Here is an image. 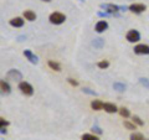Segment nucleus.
<instances>
[{"mask_svg": "<svg viewBox=\"0 0 149 140\" xmlns=\"http://www.w3.org/2000/svg\"><path fill=\"white\" fill-rule=\"evenodd\" d=\"M49 20H50L51 24H54V25H61L65 22V20H66V16L61 12H52L50 15Z\"/></svg>", "mask_w": 149, "mask_h": 140, "instance_id": "obj_1", "label": "nucleus"}, {"mask_svg": "<svg viewBox=\"0 0 149 140\" xmlns=\"http://www.w3.org/2000/svg\"><path fill=\"white\" fill-rule=\"evenodd\" d=\"M101 9H104L106 12L111 14V15H118V11H120L119 5H114V4H101L100 5Z\"/></svg>", "mask_w": 149, "mask_h": 140, "instance_id": "obj_2", "label": "nucleus"}, {"mask_svg": "<svg viewBox=\"0 0 149 140\" xmlns=\"http://www.w3.org/2000/svg\"><path fill=\"white\" fill-rule=\"evenodd\" d=\"M19 89H20V92L25 96H32L34 94V88H32V86L27 82H20L19 83Z\"/></svg>", "mask_w": 149, "mask_h": 140, "instance_id": "obj_3", "label": "nucleus"}, {"mask_svg": "<svg viewBox=\"0 0 149 140\" xmlns=\"http://www.w3.org/2000/svg\"><path fill=\"white\" fill-rule=\"evenodd\" d=\"M127 40H128V42H132V44H134V42H138L139 40H141V34L137 31V30H129L128 32H127Z\"/></svg>", "mask_w": 149, "mask_h": 140, "instance_id": "obj_4", "label": "nucleus"}, {"mask_svg": "<svg viewBox=\"0 0 149 140\" xmlns=\"http://www.w3.org/2000/svg\"><path fill=\"white\" fill-rule=\"evenodd\" d=\"M6 77L9 79H13V81H20V79H22V74L20 71H17V69H10L8 73H6Z\"/></svg>", "mask_w": 149, "mask_h": 140, "instance_id": "obj_5", "label": "nucleus"}, {"mask_svg": "<svg viewBox=\"0 0 149 140\" xmlns=\"http://www.w3.org/2000/svg\"><path fill=\"white\" fill-rule=\"evenodd\" d=\"M128 8H129V10L134 14H141V12L147 10V6L144 5V4H132V5L128 6Z\"/></svg>", "mask_w": 149, "mask_h": 140, "instance_id": "obj_6", "label": "nucleus"}, {"mask_svg": "<svg viewBox=\"0 0 149 140\" xmlns=\"http://www.w3.org/2000/svg\"><path fill=\"white\" fill-rule=\"evenodd\" d=\"M134 52L137 55H149V46L148 45H137L134 47Z\"/></svg>", "mask_w": 149, "mask_h": 140, "instance_id": "obj_7", "label": "nucleus"}, {"mask_svg": "<svg viewBox=\"0 0 149 140\" xmlns=\"http://www.w3.org/2000/svg\"><path fill=\"white\" fill-rule=\"evenodd\" d=\"M24 56H25L27 60H29L31 63H34V64H36L37 62H39V58H37V56L32 53V51H30V50H25L24 51Z\"/></svg>", "mask_w": 149, "mask_h": 140, "instance_id": "obj_8", "label": "nucleus"}, {"mask_svg": "<svg viewBox=\"0 0 149 140\" xmlns=\"http://www.w3.org/2000/svg\"><path fill=\"white\" fill-rule=\"evenodd\" d=\"M107 27H108V22H107L106 20H101V21H98V22L96 24L95 30H96V32L101 34V32H103V31L107 30Z\"/></svg>", "mask_w": 149, "mask_h": 140, "instance_id": "obj_9", "label": "nucleus"}, {"mask_svg": "<svg viewBox=\"0 0 149 140\" xmlns=\"http://www.w3.org/2000/svg\"><path fill=\"white\" fill-rule=\"evenodd\" d=\"M0 87H1V93L3 94H9V93L11 92V87L9 86V83L5 82L4 79L0 82Z\"/></svg>", "mask_w": 149, "mask_h": 140, "instance_id": "obj_10", "label": "nucleus"}, {"mask_svg": "<svg viewBox=\"0 0 149 140\" xmlns=\"http://www.w3.org/2000/svg\"><path fill=\"white\" fill-rule=\"evenodd\" d=\"M103 109L107 112V113H116V112L118 110V108L113 103H104L103 104Z\"/></svg>", "mask_w": 149, "mask_h": 140, "instance_id": "obj_11", "label": "nucleus"}, {"mask_svg": "<svg viewBox=\"0 0 149 140\" xmlns=\"http://www.w3.org/2000/svg\"><path fill=\"white\" fill-rule=\"evenodd\" d=\"M10 25L14 27H21V26H24V20L21 17H14L10 20Z\"/></svg>", "mask_w": 149, "mask_h": 140, "instance_id": "obj_12", "label": "nucleus"}, {"mask_svg": "<svg viewBox=\"0 0 149 140\" xmlns=\"http://www.w3.org/2000/svg\"><path fill=\"white\" fill-rule=\"evenodd\" d=\"M103 104H104V103H102L101 100L96 99V100H92L91 107H92L93 110H101V109H103Z\"/></svg>", "mask_w": 149, "mask_h": 140, "instance_id": "obj_13", "label": "nucleus"}, {"mask_svg": "<svg viewBox=\"0 0 149 140\" xmlns=\"http://www.w3.org/2000/svg\"><path fill=\"white\" fill-rule=\"evenodd\" d=\"M24 17L27 21H34V20H36V14L31 10H26V11H24Z\"/></svg>", "mask_w": 149, "mask_h": 140, "instance_id": "obj_14", "label": "nucleus"}, {"mask_svg": "<svg viewBox=\"0 0 149 140\" xmlns=\"http://www.w3.org/2000/svg\"><path fill=\"white\" fill-rule=\"evenodd\" d=\"M92 45L95 46L96 49H98V50H100V49H102V47H103V45H104V41H103V39H100V37H98V39H95V40H93Z\"/></svg>", "mask_w": 149, "mask_h": 140, "instance_id": "obj_15", "label": "nucleus"}, {"mask_svg": "<svg viewBox=\"0 0 149 140\" xmlns=\"http://www.w3.org/2000/svg\"><path fill=\"white\" fill-rule=\"evenodd\" d=\"M113 88L117 92H124L125 91V85H123V83H119V82H116V83H113Z\"/></svg>", "mask_w": 149, "mask_h": 140, "instance_id": "obj_16", "label": "nucleus"}, {"mask_svg": "<svg viewBox=\"0 0 149 140\" xmlns=\"http://www.w3.org/2000/svg\"><path fill=\"white\" fill-rule=\"evenodd\" d=\"M49 66H50V68H52L54 71H56V72L61 71V66H60V63L55 62V61H49Z\"/></svg>", "mask_w": 149, "mask_h": 140, "instance_id": "obj_17", "label": "nucleus"}, {"mask_svg": "<svg viewBox=\"0 0 149 140\" xmlns=\"http://www.w3.org/2000/svg\"><path fill=\"white\" fill-rule=\"evenodd\" d=\"M119 114L123 116V118H129V115H130V112L127 109V108H119Z\"/></svg>", "mask_w": 149, "mask_h": 140, "instance_id": "obj_18", "label": "nucleus"}, {"mask_svg": "<svg viewBox=\"0 0 149 140\" xmlns=\"http://www.w3.org/2000/svg\"><path fill=\"white\" fill-rule=\"evenodd\" d=\"M130 140H146L141 133H134L130 135Z\"/></svg>", "mask_w": 149, "mask_h": 140, "instance_id": "obj_19", "label": "nucleus"}, {"mask_svg": "<svg viewBox=\"0 0 149 140\" xmlns=\"http://www.w3.org/2000/svg\"><path fill=\"white\" fill-rule=\"evenodd\" d=\"M82 140H100L96 135H92V134H83L82 135Z\"/></svg>", "mask_w": 149, "mask_h": 140, "instance_id": "obj_20", "label": "nucleus"}, {"mask_svg": "<svg viewBox=\"0 0 149 140\" xmlns=\"http://www.w3.org/2000/svg\"><path fill=\"white\" fill-rule=\"evenodd\" d=\"M97 66H98L101 69H106V68H108V67H109V62L104 60V61H101V62L97 63Z\"/></svg>", "mask_w": 149, "mask_h": 140, "instance_id": "obj_21", "label": "nucleus"}, {"mask_svg": "<svg viewBox=\"0 0 149 140\" xmlns=\"http://www.w3.org/2000/svg\"><path fill=\"white\" fill-rule=\"evenodd\" d=\"M133 123H134V124H137V125H139V127H143V125H144L143 120L139 118V116H137V115H134V116H133Z\"/></svg>", "mask_w": 149, "mask_h": 140, "instance_id": "obj_22", "label": "nucleus"}, {"mask_svg": "<svg viewBox=\"0 0 149 140\" xmlns=\"http://www.w3.org/2000/svg\"><path fill=\"white\" fill-rule=\"evenodd\" d=\"M139 82H141L142 86H144L146 88H148V89H149V79H148V78L142 77V78H139Z\"/></svg>", "mask_w": 149, "mask_h": 140, "instance_id": "obj_23", "label": "nucleus"}, {"mask_svg": "<svg viewBox=\"0 0 149 140\" xmlns=\"http://www.w3.org/2000/svg\"><path fill=\"white\" fill-rule=\"evenodd\" d=\"M124 127L129 129V130H134L136 129V124L134 123H129V122H124Z\"/></svg>", "mask_w": 149, "mask_h": 140, "instance_id": "obj_24", "label": "nucleus"}, {"mask_svg": "<svg viewBox=\"0 0 149 140\" xmlns=\"http://www.w3.org/2000/svg\"><path fill=\"white\" fill-rule=\"evenodd\" d=\"M82 92L83 93H87V94H91V96H97V92L90 89V88H82Z\"/></svg>", "mask_w": 149, "mask_h": 140, "instance_id": "obj_25", "label": "nucleus"}, {"mask_svg": "<svg viewBox=\"0 0 149 140\" xmlns=\"http://www.w3.org/2000/svg\"><path fill=\"white\" fill-rule=\"evenodd\" d=\"M8 125H9V122H8V120H5L4 118L0 119V128H5V127H8Z\"/></svg>", "mask_w": 149, "mask_h": 140, "instance_id": "obj_26", "label": "nucleus"}, {"mask_svg": "<svg viewBox=\"0 0 149 140\" xmlns=\"http://www.w3.org/2000/svg\"><path fill=\"white\" fill-rule=\"evenodd\" d=\"M97 15H98L100 17H108V16H111V14H108V12H103V11H98L97 12Z\"/></svg>", "mask_w": 149, "mask_h": 140, "instance_id": "obj_27", "label": "nucleus"}, {"mask_svg": "<svg viewBox=\"0 0 149 140\" xmlns=\"http://www.w3.org/2000/svg\"><path fill=\"white\" fill-rule=\"evenodd\" d=\"M67 81L71 83V85L73 86V87H76V86H78V82L77 81H74V79H72V78H67Z\"/></svg>", "mask_w": 149, "mask_h": 140, "instance_id": "obj_28", "label": "nucleus"}, {"mask_svg": "<svg viewBox=\"0 0 149 140\" xmlns=\"http://www.w3.org/2000/svg\"><path fill=\"white\" fill-rule=\"evenodd\" d=\"M92 132H95V133H97V134H102L103 132L101 130V128H98V127H93L92 128Z\"/></svg>", "mask_w": 149, "mask_h": 140, "instance_id": "obj_29", "label": "nucleus"}, {"mask_svg": "<svg viewBox=\"0 0 149 140\" xmlns=\"http://www.w3.org/2000/svg\"><path fill=\"white\" fill-rule=\"evenodd\" d=\"M1 134H6V129L5 128H1Z\"/></svg>", "mask_w": 149, "mask_h": 140, "instance_id": "obj_30", "label": "nucleus"}, {"mask_svg": "<svg viewBox=\"0 0 149 140\" xmlns=\"http://www.w3.org/2000/svg\"><path fill=\"white\" fill-rule=\"evenodd\" d=\"M42 1H46V3H50L51 0H42Z\"/></svg>", "mask_w": 149, "mask_h": 140, "instance_id": "obj_31", "label": "nucleus"}, {"mask_svg": "<svg viewBox=\"0 0 149 140\" xmlns=\"http://www.w3.org/2000/svg\"><path fill=\"white\" fill-rule=\"evenodd\" d=\"M80 1H85V0H80Z\"/></svg>", "mask_w": 149, "mask_h": 140, "instance_id": "obj_32", "label": "nucleus"}]
</instances>
